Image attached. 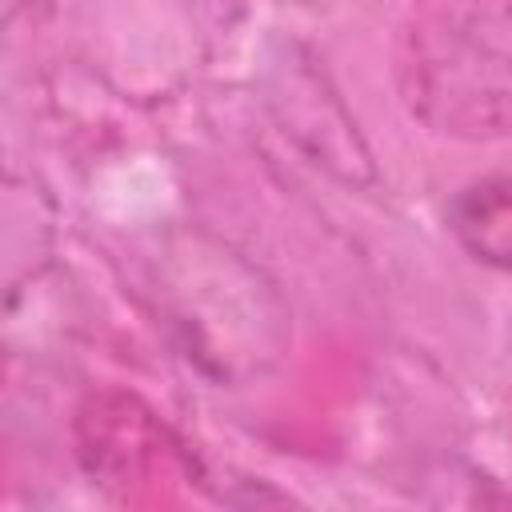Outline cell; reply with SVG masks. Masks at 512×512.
<instances>
[{"instance_id": "cell-3", "label": "cell", "mask_w": 512, "mask_h": 512, "mask_svg": "<svg viewBox=\"0 0 512 512\" xmlns=\"http://www.w3.org/2000/svg\"><path fill=\"white\" fill-rule=\"evenodd\" d=\"M448 228L472 260L512 272V176L468 184L448 204Z\"/></svg>"}, {"instance_id": "cell-2", "label": "cell", "mask_w": 512, "mask_h": 512, "mask_svg": "<svg viewBox=\"0 0 512 512\" xmlns=\"http://www.w3.org/2000/svg\"><path fill=\"white\" fill-rule=\"evenodd\" d=\"M172 328L184 336L188 356L232 380L260 372L284 348V308L276 292L224 244L192 236L184 252H172L160 276Z\"/></svg>"}, {"instance_id": "cell-1", "label": "cell", "mask_w": 512, "mask_h": 512, "mask_svg": "<svg viewBox=\"0 0 512 512\" xmlns=\"http://www.w3.org/2000/svg\"><path fill=\"white\" fill-rule=\"evenodd\" d=\"M392 84L444 140H512V0H412L392 36Z\"/></svg>"}]
</instances>
